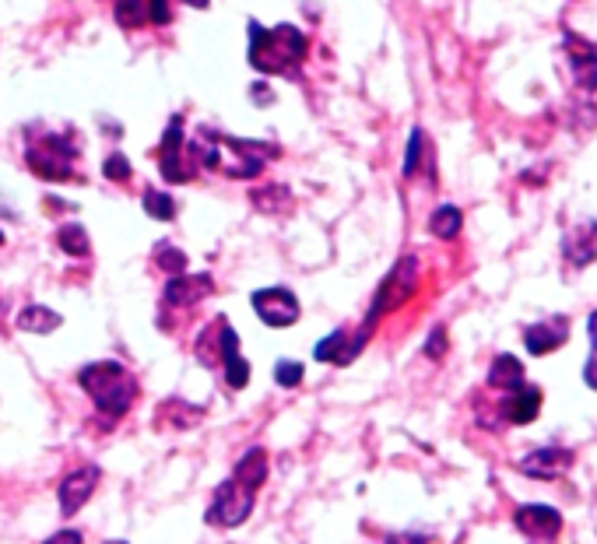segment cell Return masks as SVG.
<instances>
[{
	"label": "cell",
	"instance_id": "1",
	"mask_svg": "<svg viewBox=\"0 0 597 544\" xmlns=\"http://www.w3.org/2000/svg\"><path fill=\"white\" fill-rule=\"evenodd\" d=\"M306 53H310V39H306L303 29H295V25L264 29V25L250 22V64L267 78L295 74L306 60Z\"/></svg>",
	"mask_w": 597,
	"mask_h": 544
},
{
	"label": "cell",
	"instance_id": "2",
	"mask_svg": "<svg viewBox=\"0 0 597 544\" xmlns=\"http://www.w3.org/2000/svg\"><path fill=\"white\" fill-rule=\"evenodd\" d=\"M78 383L88 390V397L95 401L102 418L109 422H120L130 411L137 397V380L130 376V369L116 358H102V362H92L78 373Z\"/></svg>",
	"mask_w": 597,
	"mask_h": 544
},
{
	"label": "cell",
	"instance_id": "3",
	"mask_svg": "<svg viewBox=\"0 0 597 544\" xmlns=\"http://www.w3.org/2000/svg\"><path fill=\"white\" fill-rule=\"evenodd\" d=\"M418 288V257H401L394 267H390V274L380 281V288H376L373 295V306H369L366 320H362V327L352 334V341H348V362L352 358H359V351L366 348V341L373 337L376 323H380V316L394 313V309H401L404 302L415 295Z\"/></svg>",
	"mask_w": 597,
	"mask_h": 544
},
{
	"label": "cell",
	"instance_id": "4",
	"mask_svg": "<svg viewBox=\"0 0 597 544\" xmlns=\"http://www.w3.org/2000/svg\"><path fill=\"white\" fill-rule=\"evenodd\" d=\"M74 158H78V148H74L67 134H43L25 151L29 169L36 176L50 179V183H64V179L74 176Z\"/></svg>",
	"mask_w": 597,
	"mask_h": 544
},
{
	"label": "cell",
	"instance_id": "5",
	"mask_svg": "<svg viewBox=\"0 0 597 544\" xmlns=\"http://www.w3.org/2000/svg\"><path fill=\"white\" fill-rule=\"evenodd\" d=\"M253 499H257V492H250V488H243L239 481L229 478L215 488V499H211L204 520H208L211 527H239V523L250 520Z\"/></svg>",
	"mask_w": 597,
	"mask_h": 544
},
{
	"label": "cell",
	"instance_id": "6",
	"mask_svg": "<svg viewBox=\"0 0 597 544\" xmlns=\"http://www.w3.org/2000/svg\"><path fill=\"white\" fill-rule=\"evenodd\" d=\"M250 306H253V313L274 330L292 327V323L303 316V306H299L292 288H260V292L250 295Z\"/></svg>",
	"mask_w": 597,
	"mask_h": 544
},
{
	"label": "cell",
	"instance_id": "7",
	"mask_svg": "<svg viewBox=\"0 0 597 544\" xmlns=\"http://www.w3.org/2000/svg\"><path fill=\"white\" fill-rule=\"evenodd\" d=\"M183 148H187V130H183V116L173 113L166 123V134H162V144H159V169H162V179L166 183H187L194 172L183 165Z\"/></svg>",
	"mask_w": 597,
	"mask_h": 544
},
{
	"label": "cell",
	"instance_id": "8",
	"mask_svg": "<svg viewBox=\"0 0 597 544\" xmlns=\"http://www.w3.org/2000/svg\"><path fill=\"white\" fill-rule=\"evenodd\" d=\"M99 478H102V471L95 464H85V467H78V471H71L64 481H60V488H57V502H60V513L64 516H74L81 506H85L88 499H92V492H95V485H99Z\"/></svg>",
	"mask_w": 597,
	"mask_h": 544
},
{
	"label": "cell",
	"instance_id": "9",
	"mask_svg": "<svg viewBox=\"0 0 597 544\" xmlns=\"http://www.w3.org/2000/svg\"><path fill=\"white\" fill-rule=\"evenodd\" d=\"M208 295H215L211 274H180V278H169L166 288H162V299L173 309H190Z\"/></svg>",
	"mask_w": 597,
	"mask_h": 544
},
{
	"label": "cell",
	"instance_id": "10",
	"mask_svg": "<svg viewBox=\"0 0 597 544\" xmlns=\"http://www.w3.org/2000/svg\"><path fill=\"white\" fill-rule=\"evenodd\" d=\"M573 467V450H562V446H541V450L527 453L520 460V471L527 478H538V481H555Z\"/></svg>",
	"mask_w": 597,
	"mask_h": 544
},
{
	"label": "cell",
	"instance_id": "11",
	"mask_svg": "<svg viewBox=\"0 0 597 544\" xmlns=\"http://www.w3.org/2000/svg\"><path fill=\"white\" fill-rule=\"evenodd\" d=\"M513 520L534 541H555L562 534V513L552 506H520Z\"/></svg>",
	"mask_w": 597,
	"mask_h": 544
},
{
	"label": "cell",
	"instance_id": "12",
	"mask_svg": "<svg viewBox=\"0 0 597 544\" xmlns=\"http://www.w3.org/2000/svg\"><path fill=\"white\" fill-rule=\"evenodd\" d=\"M569 341V320L566 316H552V320H541V323H531V327L524 330V344L531 355H548V351L562 348V344Z\"/></svg>",
	"mask_w": 597,
	"mask_h": 544
},
{
	"label": "cell",
	"instance_id": "13",
	"mask_svg": "<svg viewBox=\"0 0 597 544\" xmlns=\"http://www.w3.org/2000/svg\"><path fill=\"white\" fill-rule=\"evenodd\" d=\"M569 39V60H573V78L583 92H594L597 88V46L587 39H576L573 32H566Z\"/></svg>",
	"mask_w": 597,
	"mask_h": 544
},
{
	"label": "cell",
	"instance_id": "14",
	"mask_svg": "<svg viewBox=\"0 0 597 544\" xmlns=\"http://www.w3.org/2000/svg\"><path fill=\"white\" fill-rule=\"evenodd\" d=\"M562 253H566V260L576 267H587L590 260H597V222H583L580 229L566 232Z\"/></svg>",
	"mask_w": 597,
	"mask_h": 544
},
{
	"label": "cell",
	"instance_id": "15",
	"mask_svg": "<svg viewBox=\"0 0 597 544\" xmlns=\"http://www.w3.org/2000/svg\"><path fill=\"white\" fill-rule=\"evenodd\" d=\"M524 380H527V376H524V362H520L517 355L503 351V355L492 358V366H489V387L510 390V394H517V390L527 387Z\"/></svg>",
	"mask_w": 597,
	"mask_h": 544
},
{
	"label": "cell",
	"instance_id": "16",
	"mask_svg": "<svg viewBox=\"0 0 597 544\" xmlns=\"http://www.w3.org/2000/svg\"><path fill=\"white\" fill-rule=\"evenodd\" d=\"M232 481H239V485L250 488V492H257V488L264 485L267 481V450L264 446H250V450L236 460V467H232Z\"/></svg>",
	"mask_w": 597,
	"mask_h": 544
},
{
	"label": "cell",
	"instance_id": "17",
	"mask_svg": "<svg viewBox=\"0 0 597 544\" xmlns=\"http://www.w3.org/2000/svg\"><path fill=\"white\" fill-rule=\"evenodd\" d=\"M541 411V390L538 387H524L517 394H510L503 401V418L513 425H531Z\"/></svg>",
	"mask_w": 597,
	"mask_h": 544
},
{
	"label": "cell",
	"instance_id": "18",
	"mask_svg": "<svg viewBox=\"0 0 597 544\" xmlns=\"http://www.w3.org/2000/svg\"><path fill=\"white\" fill-rule=\"evenodd\" d=\"M250 204L264 215H281V211L292 204V190L285 183H264V187L250 190Z\"/></svg>",
	"mask_w": 597,
	"mask_h": 544
},
{
	"label": "cell",
	"instance_id": "19",
	"mask_svg": "<svg viewBox=\"0 0 597 544\" xmlns=\"http://www.w3.org/2000/svg\"><path fill=\"white\" fill-rule=\"evenodd\" d=\"M348 341H352L348 330H341V327L331 330L324 341H317L313 358H317V362H327V366H348Z\"/></svg>",
	"mask_w": 597,
	"mask_h": 544
},
{
	"label": "cell",
	"instance_id": "20",
	"mask_svg": "<svg viewBox=\"0 0 597 544\" xmlns=\"http://www.w3.org/2000/svg\"><path fill=\"white\" fill-rule=\"evenodd\" d=\"M461 229H464V215L457 204H439V208L429 215V232L436 239H457Z\"/></svg>",
	"mask_w": 597,
	"mask_h": 544
},
{
	"label": "cell",
	"instance_id": "21",
	"mask_svg": "<svg viewBox=\"0 0 597 544\" xmlns=\"http://www.w3.org/2000/svg\"><path fill=\"white\" fill-rule=\"evenodd\" d=\"M60 323H64V316L46 306H25L22 313H18V327H22L25 334H53Z\"/></svg>",
	"mask_w": 597,
	"mask_h": 544
},
{
	"label": "cell",
	"instance_id": "22",
	"mask_svg": "<svg viewBox=\"0 0 597 544\" xmlns=\"http://www.w3.org/2000/svg\"><path fill=\"white\" fill-rule=\"evenodd\" d=\"M222 323L225 316H218V320H211L208 330L197 337V358H201L204 366H222Z\"/></svg>",
	"mask_w": 597,
	"mask_h": 544
},
{
	"label": "cell",
	"instance_id": "23",
	"mask_svg": "<svg viewBox=\"0 0 597 544\" xmlns=\"http://www.w3.org/2000/svg\"><path fill=\"white\" fill-rule=\"evenodd\" d=\"M57 246L67 253V257H88L92 239H88V229L81 222H67L57 229Z\"/></svg>",
	"mask_w": 597,
	"mask_h": 544
},
{
	"label": "cell",
	"instance_id": "24",
	"mask_svg": "<svg viewBox=\"0 0 597 544\" xmlns=\"http://www.w3.org/2000/svg\"><path fill=\"white\" fill-rule=\"evenodd\" d=\"M141 208H144V215L155 218V222H173V218H176L173 194H166V190H159V187L144 190V194H141Z\"/></svg>",
	"mask_w": 597,
	"mask_h": 544
},
{
	"label": "cell",
	"instance_id": "25",
	"mask_svg": "<svg viewBox=\"0 0 597 544\" xmlns=\"http://www.w3.org/2000/svg\"><path fill=\"white\" fill-rule=\"evenodd\" d=\"M187 253L180 250V246L173 243H159L155 246V267H162L166 274H173V278H180V274H187Z\"/></svg>",
	"mask_w": 597,
	"mask_h": 544
},
{
	"label": "cell",
	"instance_id": "26",
	"mask_svg": "<svg viewBox=\"0 0 597 544\" xmlns=\"http://www.w3.org/2000/svg\"><path fill=\"white\" fill-rule=\"evenodd\" d=\"M162 415L173 418L176 429H190V425L201 422V418H204V408H197V404H187V401H166V404H162Z\"/></svg>",
	"mask_w": 597,
	"mask_h": 544
},
{
	"label": "cell",
	"instance_id": "27",
	"mask_svg": "<svg viewBox=\"0 0 597 544\" xmlns=\"http://www.w3.org/2000/svg\"><path fill=\"white\" fill-rule=\"evenodd\" d=\"M113 15L123 29H137V25L148 22V4H141V0H120L113 8Z\"/></svg>",
	"mask_w": 597,
	"mask_h": 544
},
{
	"label": "cell",
	"instance_id": "28",
	"mask_svg": "<svg viewBox=\"0 0 597 544\" xmlns=\"http://www.w3.org/2000/svg\"><path fill=\"white\" fill-rule=\"evenodd\" d=\"M225 366V383H229L232 390H243L246 383H250V362L243 358V351H236V355H229L222 362Z\"/></svg>",
	"mask_w": 597,
	"mask_h": 544
},
{
	"label": "cell",
	"instance_id": "29",
	"mask_svg": "<svg viewBox=\"0 0 597 544\" xmlns=\"http://www.w3.org/2000/svg\"><path fill=\"white\" fill-rule=\"evenodd\" d=\"M102 176H106L109 183H127V179L134 176V165H130V158L123 155V151H113V155H106V162H102Z\"/></svg>",
	"mask_w": 597,
	"mask_h": 544
},
{
	"label": "cell",
	"instance_id": "30",
	"mask_svg": "<svg viewBox=\"0 0 597 544\" xmlns=\"http://www.w3.org/2000/svg\"><path fill=\"white\" fill-rule=\"evenodd\" d=\"M306 376V366L303 362H295V358H281L278 366H274V380H278V387H299Z\"/></svg>",
	"mask_w": 597,
	"mask_h": 544
},
{
	"label": "cell",
	"instance_id": "31",
	"mask_svg": "<svg viewBox=\"0 0 597 544\" xmlns=\"http://www.w3.org/2000/svg\"><path fill=\"white\" fill-rule=\"evenodd\" d=\"M422 127H415L411 130V137H408V155H404V176H415L418 172V162H422Z\"/></svg>",
	"mask_w": 597,
	"mask_h": 544
},
{
	"label": "cell",
	"instance_id": "32",
	"mask_svg": "<svg viewBox=\"0 0 597 544\" xmlns=\"http://www.w3.org/2000/svg\"><path fill=\"white\" fill-rule=\"evenodd\" d=\"M425 355L432 358V362H439V358L446 355V327H432V334L425 337Z\"/></svg>",
	"mask_w": 597,
	"mask_h": 544
},
{
	"label": "cell",
	"instance_id": "33",
	"mask_svg": "<svg viewBox=\"0 0 597 544\" xmlns=\"http://www.w3.org/2000/svg\"><path fill=\"white\" fill-rule=\"evenodd\" d=\"M148 22L169 25V22H173V8H169L166 0H148Z\"/></svg>",
	"mask_w": 597,
	"mask_h": 544
},
{
	"label": "cell",
	"instance_id": "34",
	"mask_svg": "<svg viewBox=\"0 0 597 544\" xmlns=\"http://www.w3.org/2000/svg\"><path fill=\"white\" fill-rule=\"evenodd\" d=\"M43 544H85V537H81V530H57V534L46 537Z\"/></svg>",
	"mask_w": 597,
	"mask_h": 544
},
{
	"label": "cell",
	"instance_id": "35",
	"mask_svg": "<svg viewBox=\"0 0 597 544\" xmlns=\"http://www.w3.org/2000/svg\"><path fill=\"white\" fill-rule=\"evenodd\" d=\"M383 544H429V537L425 534H390Z\"/></svg>",
	"mask_w": 597,
	"mask_h": 544
},
{
	"label": "cell",
	"instance_id": "36",
	"mask_svg": "<svg viewBox=\"0 0 597 544\" xmlns=\"http://www.w3.org/2000/svg\"><path fill=\"white\" fill-rule=\"evenodd\" d=\"M583 380H587L590 390H597V351L587 358V369H583Z\"/></svg>",
	"mask_w": 597,
	"mask_h": 544
},
{
	"label": "cell",
	"instance_id": "37",
	"mask_svg": "<svg viewBox=\"0 0 597 544\" xmlns=\"http://www.w3.org/2000/svg\"><path fill=\"white\" fill-rule=\"evenodd\" d=\"M250 95H253V102H260V106H271V102H274V99H271V92H267L264 85H253V88H250Z\"/></svg>",
	"mask_w": 597,
	"mask_h": 544
},
{
	"label": "cell",
	"instance_id": "38",
	"mask_svg": "<svg viewBox=\"0 0 597 544\" xmlns=\"http://www.w3.org/2000/svg\"><path fill=\"white\" fill-rule=\"evenodd\" d=\"M587 334H590V344H594V351H597V309L590 313V320H587Z\"/></svg>",
	"mask_w": 597,
	"mask_h": 544
},
{
	"label": "cell",
	"instance_id": "39",
	"mask_svg": "<svg viewBox=\"0 0 597 544\" xmlns=\"http://www.w3.org/2000/svg\"><path fill=\"white\" fill-rule=\"evenodd\" d=\"M106 544H127V541H106Z\"/></svg>",
	"mask_w": 597,
	"mask_h": 544
},
{
	"label": "cell",
	"instance_id": "40",
	"mask_svg": "<svg viewBox=\"0 0 597 544\" xmlns=\"http://www.w3.org/2000/svg\"><path fill=\"white\" fill-rule=\"evenodd\" d=\"M0 243H4V232H0Z\"/></svg>",
	"mask_w": 597,
	"mask_h": 544
}]
</instances>
